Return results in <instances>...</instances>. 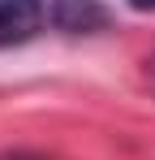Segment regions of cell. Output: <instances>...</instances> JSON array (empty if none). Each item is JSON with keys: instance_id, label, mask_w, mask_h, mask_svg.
Returning a JSON list of instances; mask_svg holds the SVG:
<instances>
[{"instance_id": "obj_1", "label": "cell", "mask_w": 155, "mask_h": 160, "mask_svg": "<svg viewBox=\"0 0 155 160\" xmlns=\"http://www.w3.org/2000/svg\"><path fill=\"white\" fill-rule=\"evenodd\" d=\"M52 22L69 35H91L108 26V9L99 0H52Z\"/></svg>"}, {"instance_id": "obj_2", "label": "cell", "mask_w": 155, "mask_h": 160, "mask_svg": "<svg viewBox=\"0 0 155 160\" xmlns=\"http://www.w3.org/2000/svg\"><path fill=\"white\" fill-rule=\"evenodd\" d=\"M43 22L39 0H0V43H22Z\"/></svg>"}, {"instance_id": "obj_3", "label": "cell", "mask_w": 155, "mask_h": 160, "mask_svg": "<svg viewBox=\"0 0 155 160\" xmlns=\"http://www.w3.org/2000/svg\"><path fill=\"white\" fill-rule=\"evenodd\" d=\"M0 160H39V156H30V152H9V156H0Z\"/></svg>"}, {"instance_id": "obj_4", "label": "cell", "mask_w": 155, "mask_h": 160, "mask_svg": "<svg viewBox=\"0 0 155 160\" xmlns=\"http://www.w3.org/2000/svg\"><path fill=\"white\" fill-rule=\"evenodd\" d=\"M129 4H134V9H151V13H155V0H129Z\"/></svg>"}]
</instances>
